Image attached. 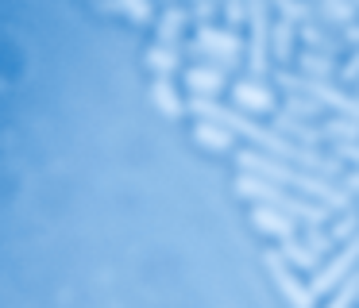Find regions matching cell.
<instances>
[{"mask_svg":"<svg viewBox=\"0 0 359 308\" xmlns=\"http://www.w3.org/2000/svg\"><path fill=\"white\" fill-rule=\"evenodd\" d=\"M186 20H189V12L186 8H163L158 12V43L163 46H178L182 43V35H186Z\"/></svg>","mask_w":359,"mask_h":308,"instance_id":"obj_12","label":"cell"},{"mask_svg":"<svg viewBox=\"0 0 359 308\" xmlns=\"http://www.w3.org/2000/svg\"><path fill=\"white\" fill-rule=\"evenodd\" d=\"M236 192L248 197V200H255V204H263V208H274V212L290 216L294 223L302 220L305 227H320L325 216H328L320 204H309V200H302L297 192L282 189V185H274V181H263V177H255V174H240V177H236Z\"/></svg>","mask_w":359,"mask_h":308,"instance_id":"obj_3","label":"cell"},{"mask_svg":"<svg viewBox=\"0 0 359 308\" xmlns=\"http://www.w3.org/2000/svg\"><path fill=\"white\" fill-rule=\"evenodd\" d=\"M278 258L286 262L290 270H294V266H297V270H313V266H317L320 254H313L309 246L297 243V239H286V243H282V251H278Z\"/></svg>","mask_w":359,"mask_h":308,"instance_id":"obj_16","label":"cell"},{"mask_svg":"<svg viewBox=\"0 0 359 308\" xmlns=\"http://www.w3.org/2000/svg\"><path fill=\"white\" fill-rule=\"evenodd\" d=\"M189 54H194V58L212 62V69L224 74V69H232L236 62H240L243 46H240V38H236L232 31L212 27V23H201V27H197V43L189 46Z\"/></svg>","mask_w":359,"mask_h":308,"instance_id":"obj_4","label":"cell"},{"mask_svg":"<svg viewBox=\"0 0 359 308\" xmlns=\"http://www.w3.org/2000/svg\"><path fill=\"white\" fill-rule=\"evenodd\" d=\"M240 169H243V174L263 177V181L282 185V189L294 185L297 192H305V197L317 200L325 212H328V208H348V192L336 189V185H328V177H317V174H309V169H294L290 162L266 158V154H259V150H240Z\"/></svg>","mask_w":359,"mask_h":308,"instance_id":"obj_2","label":"cell"},{"mask_svg":"<svg viewBox=\"0 0 359 308\" xmlns=\"http://www.w3.org/2000/svg\"><path fill=\"white\" fill-rule=\"evenodd\" d=\"M151 100H155V108L166 115V120H178V115L186 112V104L178 100V92H174V85L166 81V77H158V81L151 85Z\"/></svg>","mask_w":359,"mask_h":308,"instance_id":"obj_14","label":"cell"},{"mask_svg":"<svg viewBox=\"0 0 359 308\" xmlns=\"http://www.w3.org/2000/svg\"><path fill=\"white\" fill-rule=\"evenodd\" d=\"M359 300V266L351 270L348 277H344V285L332 293V300H328V308H351Z\"/></svg>","mask_w":359,"mask_h":308,"instance_id":"obj_20","label":"cell"},{"mask_svg":"<svg viewBox=\"0 0 359 308\" xmlns=\"http://www.w3.org/2000/svg\"><path fill=\"white\" fill-rule=\"evenodd\" d=\"M332 150L340 154V158H348V162L359 166V143H332Z\"/></svg>","mask_w":359,"mask_h":308,"instance_id":"obj_28","label":"cell"},{"mask_svg":"<svg viewBox=\"0 0 359 308\" xmlns=\"http://www.w3.org/2000/svg\"><path fill=\"white\" fill-rule=\"evenodd\" d=\"M194 15H197L201 23H209L212 15H217V4H194Z\"/></svg>","mask_w":359,"mask_h":308,"instance_id":"obj_29","label":"cell"},{"mask_svg":"<svg viewBox=\"0 0 359 308\" xmlns=\"http://www.w3.org/2000/svg\"><path fill=\"white\" fill-rule=\"evenodd\" d=\"M344 192H348V197H351V192H359V166L344 177Z\"/></svg>","mask_w":359,"mask_h":308,"instance_id":"obj_33","label":"cell"},{"mask_svg":"<svg viewBox=\"0 0 359 308\" xmlns=\"http://www.w3.org/2000/svg\"><path fill=\"white\" fill-rule=\"evenodd\" d=\"M355 231H359V220H355V216H344L336 227H328V235H332V243H336V239H351Z\"/></svg>","mask_w":359,"mask_h":308,"instance_id":"obj_27","label":"cell"},{"mask_svg":"<svg viewBox=\"0 0 359 308\" xmlns=\"http://www.w3.org/2000/svg\"><path fill=\"white\" fill-rule=\"evenodd\" d=\"M186 108H189V112H197L205 123H217V127L232 131V135H248L251 143L259 146V154H266V158L294 162L297 169H309V174H317V177H328V181L336 177V162H332V158H320L317 150H305V146L282 139L274 127L255 123L248 112H236V108H224V104H217V100H205V97H189Z\"/></svg>","mask_w":359,"mask_h":308,"instance_id":"obj_1","label":"cell"},{"mask_svg":"<svg viewBox=\"0 0 359 308\" xmlns=\"http://www.w3.org/2000/svg\"><path fill=\"white\" fill-rule=\"evenodd\" d=\"M344 43H351V46H355V50H359V20L344 27Z\"/></svg>","mask_w":359,"mask_h":308,"instance_id":"obj_32","label":"cell"},{"mask_svg":"<svg viewBox=\"0 0 359 308\" xmlns=\"http://www.w3.org/2000/svg\"><path fill=\"white\" fill-rule=\"evenodd\" d=\"M274 131H278L282 139H290V143L305 146V150H313V146L320 143V131H317V127H309L305 120H297V115H290V112L274 115Z\"/></svg>","mask_w":359,"mask_h":308,"instance_id":"obj_9","label":"cell"},{"mask_svg":"<svg viewBox=\"0 0 359 308\" xmlns=\"http://www.w3.org/2000/svg\"><path fill=\"white\" fill-rule=\"evenodd\" d=\"M302 243L309 246L313 254H328V251H332V235H328V231H320V227H309V235H305Z\"/></svg>","mask_w":359,"mask_h":308,"instance_id":"obj_25","label":"cell"},{"mask_svg":"<svg viewBox=\"0 0 359 308\" xmlns=\"http://www.w3.org/2000/svg\"><path fill=\"white\" fill-rule=\"evenodd\" d=\"M286 112L297 115V120H309V115L320 112V104L309 100V97H302V92H286Z\"/></svg>","mask_w":359,"mask_h":308,"instance_id":"obj_23","label":"cell"},{"mask_svg":"<svg viewBox=\"0 0 359 308\" xmlns=\"http://www.w3.org/2000/svg\"><path fill=\"white\" fill-rule=\"evenodd\" d=\"M263 262H266V274L274 277V285H278V293L290 300V308H317V297H313V289L297 281L294 270H290L286 262L278 258V254H266Z\"/></svg>","mask_w":359,"mask_h":308,"instance_id":"obj_7","label":"cell"},{"mask_svg":"<svg viewBox=\"0 0 359 308\" xmlns=\"http://www.w3.org/2000/svg\"><path fill=\"white\" fill-rule=\"evenodd\" d=\"M302 69H305V77H313V81H328L332 77V62L325 58V54H313V50H302Z\"/></svg>","mask_w":359,"mask_h":308,"instance_id":"obj_21","label":"cell"},{"mask_svg":"<svg viewBox=\"0 0 359 308\" xmlns=\"http://www.w3.org/2000/svg\"><path fill=\"white\" fill-rule=\"evenodd\" d=\"M104 12H120V15H128V20H135V23H147V20H155V8L143 0V4H101Z\"/></svg>","mask_w":359,"mask_h":308,"instance_id":"obj_24","label":"cell"},{"mask_svg":"<svg viewBox=\"0 0 359 308\" xmlns=\"http://www.w3.org/2000/svg\"><path fill=\"white\" fill-rule=\"evenodd\" d=\"M248 23H251V54H248V69L251 77H266V54H271V15H266L263 4H248Z\"/></svg>","mask_w":359,"mask_h":308,"instance_id":"obj_6","label":"cell"},{"mask_svg":"<svg viewBox=\"0 0 359 308\" xmlns=\"http://www.w3.org/2000/svg\"><path fill=\"white\" fill-rule=\"evenodd\" d=\"M224 15H228L232 23H240L243 15H248V4H228V8H224Z\"/></svg>","mask_w":359,"mask_h":308,"instance_id":"obj_31","label":"cell"},{"mask_svg":"<svg viewBox=\"0 0 359 308\" xmlns=\"http://www.w3.org/2000/svg\"><path fill=\"white\" fill-rule=\"evenodd\" d=\"M320 139H332V143H359V120L336 115V120H328V123H325Z\"/></svg>","mask_w":359,"mask_h":308,"instance_id":"obj_17","label":"cell"},{"mask_svg":"<svg viewBox=\"0 0 359 308\" xmlns=\"http://www.w3.org/2000/svg\"><path fill=\"white\" fill-rule=\"evenodd\" d=\"M251 223H255L263 235H274V239H294V220L290 216H282V212H274V208H263V204H255L251 208Z\"/></svg>","mask_w":359,"mask_h":308,"instance_id":"obj_10","label":"cell"},{"mask_svg":"<svg viewBox=\"0 0 359 308\" xmlns=\"http://www.w3.org/2000/svg\"><path fill=\"white\" fill-rule=\"evenodd\" d=\"M178 46H163V43H155V46H151V50H147V66L151 69H155V74H174V69H178Z\"/></svg>","mask_w":359,"mask_h":308,"instance_id":"obj_19","label":"cell"},{"mask_svg":"<svg viewBox=\"0 0 359 308\" xmlns=\"http://www.w3.org/2000/svg\"><path fill=\"white\" fill-rule=\"evenodd\" d=\"M317 15L325 23H344V27H348V23H355V15H359V8H351V4H320L317 8Z\"/></svg>","mask_w":359,"mask_h":308,"instance_id":"obj_22","label":"cell"},{"mask_svg":"<svg viewBox=\"0 0 359 308\" xmlns=\"http://www.w3.org/2000/svg\"><path fill=\"white\" fill-rule=\"evenodd\" d=\"M186 85H189V92H194V97L212 100L220 89H224V74H220V69H212V66H194V69H186Z\"/></svg>","mask_w":359,"mask_h":308,"instance_id":"obj_11","label":"cell"},{"mask_svg":"<svg viewBox=\"0 0 359 308\" xmlns=\"http://www.w3.org/2000/svg\"><path fill=\"white\" fill-rule=\"evenodd\" d=\"M278 12H282V20H286V23H294V20L309 23V15L317 12V8H309V4H278Z\"/></svg>","mask_w":359,"mask_h":308,"instance_id":"obj_26","label":"cell"},{"mask_svg":"<svg viewBox=\"0 0 359 308\" xmlns=\"http://www.w3.org/2000/svg\"><path fill=\"white\" fill-rule=\"evenodd\" d=\"M232 97L240 108H248V112H274V92L266 89L263 81H255V77H243V81L232 85Z\"/></svg>","mask_w":359,"mask_h":308,"instance_id":"obj_8","label":"cell"},{"mask_svg":"<svg viewBox=\"0 0 359 308\" xmlns=\"http://www.w3.org/2000/svg\"><path fill=\"white\" fill-rule=\"evenodd\" d=\"M355 266H359V231L348 239V243H344L340 254H332V258H328V266L317 270V277H313V285H309L313 297H320V293H336L344 285V277H348Z\"/></svg>","mask_w":359,"mask_h":308,"instance_id":"obj_5","label":"cell"},{"mask_svg":"<svg viewBox=\"0 0 359 308\" xmlns=\"http://www.w3.org/2000/svg\"><path fill=\"white\" fill-rule=\"evenodd\" d=\"M194 139L205 146V150H217V154H228L232 150V131H224V127H217V123H197L194 127Z\"/></svg>","mask_w":359,"mask_h":308,"instance_id":"obj_15","label":"cell"},{"mask_svg":"<svg viewBox=\"0 0 359 308\" xmlns=\"http://www.w3.org/2000/svg\"><path fill=\"white\" fill-rule=\"evenodd\" d=\"M344 77H348V81H359V50L348 58V66H344Z\"/></svg>","mask_w":359,"mask_h":308,"instance_id":"obj_30","label":"cell"},{"mask_svg":"<svg viewBox=\"0 0 359 308\" xmlns=\"http://www.w3.org/2000/svg\"><path fill=\"white\" fill-rule=\"evenodd\" d=\"M297 35H302L305 50H313V54H325V58L340 54V38H332L325 27H320V23H302V27H297Z\"/></svg>","mask_w":359,"mask_h":308,"instance_id":"obj_13","label":"cell"},{"mask_svg":"<svg viewBox=\"0 0 359 308\" xmlns=\"http://www.w3.org/2000/svg\"><path fill=\"white\" fill-rule=\"evenodd\" d=\"M294 35H297L294 23H286V20L271 23V46H274V58L278 62L290 58V50H294Z\"/></svg>","mask_w":359,"mask_h":308,"instance_id":"obj_18","label":"cell"}]
</instances>
